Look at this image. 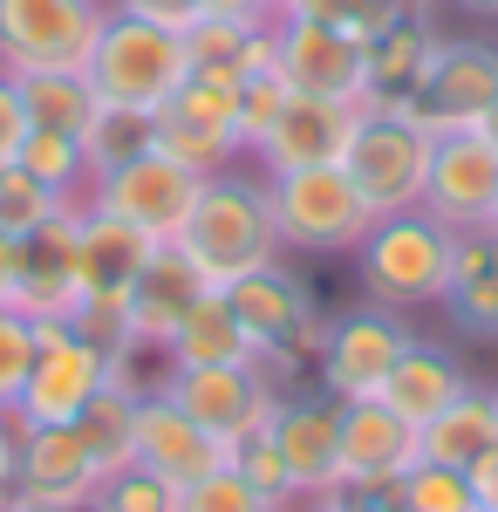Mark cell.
<instances>
[{"label": "cell", "instance_id": "1", "mask_svg": "<svg viewBox=\"0 0 498 512\" xmlns=\"http://www.w3.org/2000/svg\"><path fill=\"white\" fill-rule=\"evenodd\" d=\"M171 246H178L212 287H226V280L280 260V233H273V205H267V171H239V164H232L219 178H205L192 219H185V233L171 239Z\"/></svg>", "mask_w": 498, "mask_h": 512}, {"label": "cell", "instance_id": "2", "mask_svg": "<svg viewBox=\"0 0 498 512\" xmlns=\"http://www.w3.org/2000/svg\"><path fill=\"white\" fill-rule=\"evenodd\" d=\"M451 260H458V233L437 226L423 205L410 212H383L362 246H355V274H362V294L376 308H423V301H444L451 287Z\"/></svg>", "mask_w": 498, "mask_h": 512}, {"label": "cell", "instance_id": "3", "mask_svg": "<svg viewBox=\"0 0 498 512\" xmlns=\"http://www.w3.org/2000/svg\"><path fill=\"white\" fill-rule=\"evenodd\" d=\"M89 89L103 103H123V110H171V96L192 82V48L178 28H157V21H137V14H116L96 35V55H89Z\"/></svg>", "mask_w": 498, "mask_h": 512}, {"label": "cell", "instance_id": "4", "mask_svg": "<svg viewBox=\"0 0 498 512\" xmlns=\"http://www.w3.org/2000/svg\"><path fill=\"white\" fill-rule=\"evenodd\" d=\"M267 205H273V233L280 253H355L362 233L376 226L369 198L355 192L342 164H314V171H273L267 178Z\"/></svg>", "mask_w": 498, "mask_h": 512}, {"label": "cell", "instance_id": "5", "mask_svg": "<svg viewBox=\"0 0 498 512\" xmlns=\"http://www.w3.org/2000/svg\"><path fill=\"white\" fill-rule=\"evenodd\" d=\"M219 294H226L232 321L246 328V342H253L260 355H273V362H287V369L314 362L321 342H328V315H321L314 287L287 267V253L267 260V267H253V274L226 280Z\"/></svg>", "mask_w": 498, "mask_h": 512}, {"label": "cell", "instance_id": "6", "mask_svg": "<svg viewBox=\"0 0 498 512\" xmlns=\"http://www.w3.org/2000/svg\"><path fill=\"white\" fill-rule=\"evenodd\" d=\"M287 376H294V369L273 362V355H260V362H219V369H171L164 396L232 451V444H246V437L267 431L273 410H280V396H294Z\"/></svg>", "mask_w": 498, "mask_h": 512}, {"label": "cell", "instance_id": "7", "mask_svg": "<svg viewBox=\"0 0 498 512\" xmlns=\"http://www.w3.org/2000/svg\"><path fill=\"white\" fill-rule=\"evenodd\" d=\"M110 21V0H0V69H89L96 35Z\"/></svg>", "mask_w": 498, "mask_h": 512}, {"label": "cell", "instance_id": "8", "mask_svg": "<svg viewBox=\"0 0 498 512\" xmlns=\"http://www.w3.org/2000/svg\"><path fill=\"white\" fill-rule=\"evenodd\" d=\"M430 130L403 117V110H362L355 137H348L342 171L355 178V192L369 198V212H410L423 205V171H430Z\"/></svg>", "mask_w": 498, "mask_h": 512}, {"label": "cell", "instance_id": "9", "mask_svg": "<svg viewBox=\"0 0 498 512\" xmlns=\"http://www.w3.org/2000/svg\"><path fill=\"white\" fill-rule=\"evenodd\" d=\"M103 390H110V362L69 321H35V362L14 390V417L21 424H76Z\"/></svg>", "mask_w": 498, "mask_h": 512}, {"label": "cell", "instance_id": "10", "mask_svg": "<svg viewBox=\"0 0 498 512\" xmlns=\"http://www.w3.org/2000/svg\"><path fill=\"white\" fill-rule=\"evenodd\" d=\"M498 96V41L485 35H444L423 82L410 89L403 117L430 130V137H451V130H478L485 103Z\"/></svg>", "mask_w": 498, "mask_h": 512}, {"label": "cell", "instance_id": "11", "mask_svg": "<svg viewBox=\"0 0 498 512\" xmlns=\"http://www.w3.org/2000/svg\"><path fill=\"white\" fill-rule=\"evenodd\" d=\"M198 171H185V164H171L164 151H144V158L116 164V171H103V178H89V205H103L110 219H123V226H137V233L151 239V246H171V239L185 233V219H192L198 205Z\"/></svg>", "mask_w": 498, "mask_h": 512}, {"label": "cell", "instance_id": "12", "mask_svg": "<svg viewBox=\"0 0 498 512\" xmlns=\"http://www.w3.org/2000/svg\"><path fill=\"white\" fill-rule=\"evenodd\" d=\"M403 349H410V328H403L396 308H376V301H369V308L328 315V342L314 355L321 396H328V403H362V396H376Z\"/></svg>", "mask_w": 498, "mask_h": 512}, {"label": "cell", "instance_id": "13", "mask_svg": "<svg viewBox=\"0 0 498 512\" xmlns=\"http://www.w3.org/2000/svg\"><path fill=\"white\" fill-rule=\"evenodd\" d=\"M498 205V144L478 130H451L430 144V171H423V212L451 233H478L492 226Z\"/></svg>", "mask_w": 498, "mask_h": 512}, {"label": "cell", "instance_id": "14", "mask_svg": "<svg viewBox=\"0 0 498 512\" xmlns=\"http://www.w3.org/2000/svg\"><path fill=\"white\" fill-rule=\"evenodd\" d=\"M362 123V103H328V96H280V110L267 117V130L253 137L246 158L260 171H314V164H342L348 158V137Z\"/></svg>", "mask_w": 498, "mask_h": 512}, {"label": "cell", "instance_id": "15", "mask_svg": "<svg viewBox=\"0 0 498 512\" xmlns=\"http://www.w3.org/2000/svg\"><path fill=\"white\" fill-rule=\"evenodd\" d=\"M273 41H280L273 69H280V82L294 96H328V103H362L369 110V96H362V41L355 35L301 21V14H280Z\"/></svg>", "mask_w": 498, "mask_h": 512}, {"label": "cell", "instance_id": "16", "mask_svg": "<svg viewBox=\"0 0 498 512\" xmlns=\"http://www.w3.org/2000/svg\"><path fill=\"white\" fill-rule=\"evenodd\" d=\"M96 458L76 424H21L14 417V492L35 506H89L96 499Z\"/></svg>", "mask_w": 498, "mask_h": 512}, {"label": "cell", "instance_id": "17", "mask_svg": "<svg viewBox=\"0 0 498 512\" xmlns=\"http://www.w3.org/2000/svg\"><path fill=\"white\" fill-rule=\"evenodd\" d=\"M267 437L280 451V465H287L294 506L342 485V403H328V396H280Z\"/></svg>", "mask_w": 498, "mask_h": 512}, {"label": "cell", "instance_id": "18", "mask_svg": "<svg viewBox=\"0 0 498 512\" xmlns=\"http://www.w3.org/2000/svg\"><path fill=\"white\" fill-rule=\"evenodd\" d=\"M130 465H144V472H157L164 485L185 492L198 478H212L219 465H232V451L157 390V396H137V451H130Z\"/></svg>", "mask_w": 498, "mask_h": 512}, {"label": "cell", "instance_id": "19", "mask_svg": "<svg viewBox=\"0 0 498 512\" xmlns=\"http://www.w3.org/2000/svg\"><path fill=\"white\" fill-rule=\"evenodd\" d=\"M28 321H76L82 280H76V205L55 212L48 226L21 239V274H14V301Z\"/></svg>", "mask_w": 498, "mask_h": 512}, {"label": "cell", "instance_id": "20", "mask_svg": "<svg viewBox=\"0 0 498 512\" xmlns=\"http://www.w3.org/2000/svg\"><path fill=\"white\" fill-rule=\"evenodd\" d=\"M417 465V424H403L376 396L342 403V485H403V472Z\"/></svg>", "mask_w": 498, "mask_h": 512}, {"label": "cell", "instance_id": "21", "mask_svg": "<svg viewBox=\"0 0 498 512\" xmlns=\"http://www.w3.org/2000/svg\"><path fill=\"white\" fill-rule=\"evenodd\" d=\"M437 41H444L437 7H410L396 28H383L376 41H362V96H369V110H403V103H410V89L423 82Z\"/></svg>", "mask_w": 498, "mask_h": 512}, {"label": "cell", "instance_id": "22", "mask_svg": "<svg viewBox=\"0 0 498 512\" xmlns=\"http://www.w3.org/2000/svg\"><path fill=\"white\" fill-rule=\"evenodd\" d=\"M151 253L157 246L137 233V226L110 219V212L89 205V198L76 205V280H82V301H123Z\"/></svg>", "mask_w": 498, "mask_h": 512}, {"label": "cell", "instance_id": "23", "mask_svg": "<svg viewBox=\"0 0 498 512\" xmlns=\"http://www.w3.org/2000/svg\"><path fill=\"white\" fill-rule=\"evenodd\" d=\"M205 294H212V280L198 274L192 260L178 253V246H157L151 260H144V274L130 280V294H123L137 342H157V349H164V342L178 335V321L192 315Z\"/></svg>", "mask_w": 498, "mask_h": 512}, {"label": "cell", "instance_id": "24", "mask_svg": "<svg viewBox=\"0 0 498 512\" xmlns=\"http://www.w3.org/2000/svg\"><path fill=\"white\" fill-rule=\"evenodd\" d=\"M464 390H471V383H464L458 362H451L444 349H430V342H417V335H410V349L396 355V369L383 376L376 403H389L403 424H417V431H423V424H430L437 410H451Z\"/></svg>", "mask_w": 498, "mask_h": 512}, {"label": "cell", "instance_id": "25", "mask_svg": "<svg viewBox=\"0 0 498 512\" xmlns=\"http://www.w3.org/2000/svg\"><path fill=\"white\" fill-rule=\"evenodd\" d=\"M444 315L458 321L464 335L498 342V226L458 233V260H451V287L437 301Z\"/></svg>", "mask_w": 498, "mask_h": 512}, {"label": "cell", "instance_id": "26", "mask_svg": "<svg viewBox=\"0 0 498 512\" xmlns=\"http://www.w3.org/2000/svg\"><path fill=\"white\" fill-rule=\"evenodd\" d=\"M423 465H451V472H471L485 451H498V396L492 390H464L451 410H437L417 431Z\"/></svg>", "mask_w": 498, "mask_h": 512}, {"label": "cell", "instance_id": "27", "mask_svg": "<svg viewBox=\"0 0 498 512\" xmlns=\"http://www.w3.org/2000/svg\"><path fill=\"white\" fill-rule=\"evenodd\" d=\"M164 355H171V369H219V362H260V349L246 342V328L232 321L226 294L212 287L205 301H198L192 315L178 321V335L164 342Z\"/></svg>", "mask_w": 498, "mask_h": 512}, {"label": "cell", "instance_id": "28", "mask_svg": "<svg viewBox=\"0 0 498 512\" xmlns=\"http://www.w3.org/2000/svg\"><path fill=\"white\" fill-rule=\"evenodd\" d=\"M21 82V110H28V130H48V137H82L89 117H96V89L82 69H41V76H14Z\"/></svg>", "mask_w": 498, "mask_h": 512}, {"label": "cell", "instance_id": "29", "mask_svg": "<svg viewBox=\"0 0 498 512\" xmlns=\"http://www.w3.org/2000/svg\"><path fill=\"white\" fill-rule=\"evenodd\" d=\"M157 151V117L151 110H123V103H96V117L82 130V164H89V178H103L116 164L144 158Z\"/></svg>", "mask_w": 498, "mask_h": 512}, {"label": "cell", "instance_id": "30", "mask_svg": "<svg viewBox=\"0 0 498 512\" xmlns=\"http://www.w3.org/2000/svg\"><path fill=\"white\" fill-rule=\"evenodd\" d=\"M76 431H82V444H89V458H96V472H103V478L123 472L130 451H137V396L110 383V390L76 417Z\"/></svg>", "mask_w": 498, "mask_h": 512}, {"label": "cell", "instance_id": "31", "mask_svg": "<svg viewBox=\"0 0 498 512\" xmlns=\"http://www.w3.org/2000/svg\"><path fill=\"white\" fill-rule=\"evenodd\" d=\"M157 151H164L171 164H185V171H198V178H219V171H232V164L246 158L232 137L205 130V123L171 117V110H157Z\"/></svg>", "mask_w": 498, "mask_h": 512}, {"label": "cell", "instance_id": "32", "mask_svg": "<svg viewBox=\"0 0 498 512\" xmlns=\"http://www.w3.org/2000/svg\"><path fill=\"white\" fill-rule=\"evenodd\" d=\"M410 7H437V0H294L287 14L321 21V28H342V35H355V41H376L383 28H396Z\"/></svg>", "mask_w": 498, "mask_h": 512}, {"label": "cell", "instance_id": "33", "mask_svg": "<svg viewBox=\"0 0 498 512\" xmlns=\"http://www.w3.org/2000/svg\"><path fill=\"white\" fill-rule=\"evenodd\" d=\"M21 171L41 178L48 192L62 198H82L89 192V164H82V137H48V130H28V144H21Z\"/></svg>", "mask_w": 498, "mask_h": 512}, {"label": "cell", "instance_id": "34", "mask_svg": "<svg viewBox=\"0 0 498 512\" xmlns=\"http://www.w3.org/2000/svg\"><path fill=\"white\" fill-rule=\"evenodd\" d=\"M69 205H82V198L48 192V185H41V178H28L21 164H7V171H0V233L28 239L35 226H48V219H55V212H69Z\"/></svg>", "mask_w": 498, "mask_h": 512}, {"label": "cell", "instance_id": "35", "mask_svg": "<svg viewBox=\"0 0 498 512\" xmlns=\"http://www.w3.org/2000/svg\"><path fill=\"white\" fill-rule=\"evenodd\" d=\"M396 512H478L471 499V478L451 472V465H417V472H403L396 485Z\"/></svg>", "mask_w": 498, "mask_h": 512}, {"label": "cell", "instance_id": "36", "mask_svg": "<svg viewBox=\"0 0 498 512\" xmlns=\"http://www.w3.org/2000/svg\"><path fill=\"white\" fill-rule=\"evenodd\" d=\"M96 512H178V485H164L144 465H123L96 485Z\"/></svg>", "mask_w": 498, "mask_h": 512}, {"label": "cell", "instance_id": "37", "mask_svg": "<svg viewBox=\"0 0 498 512\" xmlns=\"http://www.w3.org/2000/svg\"><path fill=\"white\" fill-rule=\"evenodd\" d=\"M178 512H280V506H273L267 492H253L232 465H219L212 478H198V485L178 492Z\"/></svg>", "mask_w": 498, "mask_h": 512}, {"label": "cell", "instance_id": "38", "mask_svg": "<svg viewBox=\"0 0 498 512\" xmlns=\"http://www.w3.org/2000/svg\"><path fill=\"white\" fill-rule=\"evenodd\" d=\"M267 28H273V21H267ZM253 35H260V28H239V21H198V28H185L192 69H232V76H239Z\"/></svg>", "mask_w": 498, "mask_h": 512}, {"label": "cell", "instance_id": "39", "mask_svg": "<svg viewBox=\"0 0 498 512\" xmlns=\"http://www.w3.org/2000/svg\"><path fill=\"white\" fill-rule=\"evenodd\" d=\"M232 472L246 478L253 492H267L280 512H294V485H287V465H280V451H273V437H246V444H232Z\"/></svg>", "mask_w": 498, "mask_h": 512}, {"label": "cell", "instance_id": "40", "mask_svg": "<svg viewBox=\"0 0 498 512\" xmlns=\"http://www.w3.org/2000/svg\"><path fill=\"white\" fill-rule=\"evenodd\" d=\"M69 328H76V335L103 355V362H116V355L137 342V328H130V308H123V301H82Z\"/></svg>", "mask_w": 498, "mask_h": 512}, {"label": "cell", "instance_id": "41", "mask_svg": "<svg viewBox=\"0 0 498 512\" xmlns=\"http://www.w3.org/2000/svg\"><path fill=\"white\" fill-rule=\"evenodd\" d=\"M28 362H35V321L0 301V396H7V403H14V390H21Z\"/></svg>", "mask_w": 498, "mask_h": 512}, {"label": "cell", "instance_id": "42", "mask_svg": "<svg viewBox=\"0 0 498 512\" xmlns=\"http://www.w3.org/2000/svg\"><path fill=\"white\" fill-rule=\"evenodd\" d=\"M294 512H396V485H335L321 499H301Z\"/></svg>", "mask_w": 498, "mask_h": 512}, {"label": "cell", "instance_id": "43", "mask_svg": "<svg viewBox=\"0 0 498 512\" xmlns=\"http://www.w3.org/2000/svg\"><path fill=\"white\" fill-rule=\"evenodd\" d=\"M116 14H137V21H157V28H198L205 21V0H110Z\"/></svg>", "mask_w": 498, "mask_h": 512}, {"label": "cell", "instance_id": "44", "mask_svg": "<svg viewBox=\"0 0 498 512\" xmlns=\"http://www.w3.org/2000/svg\"><path fill=\"white\" fill-rule=\"evenodd\" d=\"M21 144H28V110H21V82L0 69V171L21 158Z\"/></svg>", "mask_w": 498, "mask_h": 512}, {"label": "cell", "instance_id": "45", "mask_svg": "<svg viewBox=\"0 0 498 512\" xmlns=\"http://www.w3.org/2000/svg\"><path fill=\"white\" fill-rule=\"evenodd\" d=\"M205 21H239V28H267L280 21L273 0H205Z\"/></svg>", "mask_w": 498, "mask_h": 512}, {"label": "cell", "instance_id": "46", "mask_svg": "<svg viewBox=\"0 0 498 512\" xmlns=\"http://www.w3.org/2000/svg\"><path fill=\"white\" fill-rule=\"evenodd\" d=\"M464 478H471V499H478L485 512H498V451H485V458H478Z\"/></svg>", "mask_w": 498, "mask_h": 512}, {"label": "cell", "instance_id": "47", "mask_svg": "<svg viewBox=\"0 0 498 512\" xmlns=\"http://www.w3.org/2000/svg\"><path fill=\"white\" fill-rule=\"evenodd\" d=\"M14 274H21V239L0 233V301H14Z\"/></svg>", "mask_w": 498, "mask_h": 512}, {"label": "cell", "instance_id": "48", "mask_svg": "<svg viewBox=\"0 0 498 512\" xmlns=\"http://www.w3.org/2000/svg\"><path fill=\"white\" fill-rule=\"evenodd\" d=\"M14 499H21V492H14V431L0 437V512L14 506Z\"/></svg>", "mask_w": 498, "mask_h": 512}, {"label": "cell", "instance_id": "49", "mask_svg": "<svg viewBox=\"0 0 498 512\" xmlns=\"http://www.w3.org/2000/svg\"><path fill=\"white\" fill-rule=\"evenodd\" d=\"M7 512H96V499H89V506H35V499H14Z\"/></svg>", "mask_w": 498, "mask_h": 512}, {"label": "cell", "instance_id": "50", "mask_svg": "<svg viewBox=\"0 0 498 512\" xmlns=\"http://www.w3.org/2000/svg\"><path fill=\"white\" fill-rule=\"evenodd\" d=\"M478 137H492V144H498V96L485 103V117H478Z\"/></svg>", "mask_w": 498, "mask_h": 512}, {"label": "cell", "instance_id": "51", "mask_svg": "<svg viewBox=\"0 0 498 512\" xmlns=\"http://www.w3.org/2000/svg\"><path fill=\"white\" fill-rule=\"evenodd\" d=\"M464 14H478V21H498V0H458Z\"/></svg>", "mask_w": 498, "mask_h": 512}, {"label": "cell", "instance_id": "52", "mask_svg": "<svg viewBox=\"0 0 498 512\" xmlns=\"http://www.w3.org/2000/svg\"><path fill=\"white\" fill-rule=\"evenodd\" d=\"M14 431V403H7V396H0V437Z\"/></svg>", "mask_w": 498, "mask_h": 512}, {"label": "cell", "instance_id": "53", "mask_svg": "<svg viewBox=\"0 0 498 512\" xmlns=\"http://www.w3.org/2000/svg\"><path fill=\"white\" fill-rule=\"evenodd\" d=\"M273 7H280V14H287V7H294V0H273Z\"/></svg>", "mask_w": 498, "mask_h": 512}, {"label": "cell", "instance_id": "54", "mask_svg": "<svg viewBox=\"0 0 498 512\" xmlns=\"http://www.w3.org/2000/svg\"><path fill=\"white\" fill-rule=\"evenodd\" d=\"M492 226H498V205H492Z\"/></svg>", "mask_w": 498, "mask_h": 512}, {"label": "cell", "instance_id": "55", "mask_svg": "<svg viewBox=\"0 0 498 512\" xmlns=\"http://www.w3.org/2000/svg\"><path fill=\"white\" fill-rule=\"evenodd\" d=\"M478 512H485V506H478Z\"/></svg>", "mask_w": 498, "mask_h": 512}, {"label": "cell", "instance_id": "56", "mask_svg": "<svg viewBox=\"0 0 498 512\" xmlns=\"http://www.w3.org/2000/svg\"><path fill=\"white\" fill-rule=\"evenodd\" d=\"M492 396H498V390H492Z\"/></svg>", "mask_w": 498, "mask_h": 512}]
</instances>
